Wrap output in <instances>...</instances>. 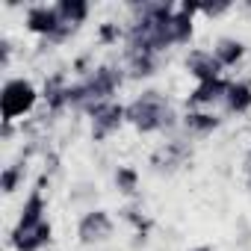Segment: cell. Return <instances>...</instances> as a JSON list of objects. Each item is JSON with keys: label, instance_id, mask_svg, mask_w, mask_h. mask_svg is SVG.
<instances>
[{"label": "cell", "instance_id": "6da1fadb", "mask_svg": "<svg viewBox=\"0 0 251 251\" xmlns=\"http://www.w3.org/2000/svg\"><path fill=\"white\" fill-rule=\"evenodd\" d=\"M124 115L139 133H154V130H169L177 124V115L172 109V103L160 95V92H145L139 95L133 103L124 106Z\"/></svg>", "mask_w": 251, "mask_h": 251}, {"label": "cell", "instance_id": "7a4b0ae2", "mask_svg": "<svg viewBox=\"0 0 251 251\" xmlns=\"http://www.w3.org/2000/svg\"><path fill=\"white\" fill-rule=\"evenodd\" d=\"M121 86V71L112 68V65H100V68H92V74L74 86H68V103L80 106V109H95L98 103H106L115 89Z\"/></svg>", "mask_w": 251, "mask_h": 251}, {"label": "cell", "instance_id": "3957f363", "mask_svg": "<svg viewBox=\"0 0 251 251\" xmlns=\"http://www.w3.org/2000/svg\"><path fill=\"white\" fill-rule=\"evenodd\" d=\"M36 98H39V92H36V86L30 80H21V77L6 80L3 92H0V112H3V121L12 124L18 115L30 112L36 106Z\"/></svg>", "mask_w": 251, "mask_h": 251}, {"label": "cell", "instance_id": "277c9868", "mask_svg": "<svg viewBox=\"0 0 251 251\" xmlns=\"http://www.w3.org/2000/svg\"><path fill=\"white\" fill-rule=\"evenodd\" d=\"M89 115H92V139H95V142L109 139V136L121 127V121H127V115H124V106L115 103V100L98 103Z\"/></svg>", "mask_w": 251, "mask_h": 251}, {"label": "cell", "instance_id": "5b68a950", "mask_svg": "<svg viewBox=\"0 0 251 251\" xmlns=\"http://www.w3.org/2000/svg\"><path fill=\"white\" fill-rule=\"evenodd\" d=\"M77 236L83 245H98V242H106L112 236V219L106 210H89L80 225H77Z\"/></svg>", "mask_w": 251, "mask_h": 251}, {"label": "cell", "instance_id": "8992f818", "mask_svg": "<svg viewBox=\"0 0 251 251\" xmlns=\"http://www.w3.org/2000/svg\"><path fill=\"white\" fill-rule=\"evenodd\" d=\"M50 242V222H39V225H15L12 230V248L15 251H42Z\"/></svg>", "mask_w": 251, "mask_h": 251}, {"label": "cell", "instance_id": "52a82bcc", "mask_svg": "<svg viewBox=\"0 0 251 251\" xmlns=\"http://www.w3.org/2000/svg\"><path fill=\"white\" fill-rule=\"evenodd\" d=\"M186 71L198 80V83H207V80H216L222 74V62L216 59L213 50H192L186 56Z\"/></svg>", "mask_w": 251, "mask_h": 251}, {"label": "cell", "instance_id": "ba28073f", "mask_svg": "<svg viewBox=\"0 0 251 251\" xmlns=\"http://www.w3.org/2000/svg\"><path fill=\"white\" fill-rule=\"evenodd\" d=\"M27 27H30L33 33L45 36V39H53L56 30L62 27V18H59L56 6H33V9L27 12Z\"/></svg>", "mask_w": 251, "mask_h": 251}, {"label": "cell", "instance_id": "9c48e42d", "mask_svg": "<svg viewBox=\"0 0 251 251\" xmlns=\"http://www.w3.org/2000/svg\"><path fill=\"white\" fill-rule=\"evenodd\" d=\"M186 160H189V148H186V142L175 139V142H166V145L151 157V166H154L157 172H172V169L183 166Z\"/></svg>", "mask_w": 251, "mask_h": 251}, {"label": "cell", "instance_id": "30bf717a", "mask_svg": "<svg viewBox=\"0 0 251 251\" xmlns=\"http://www.w3.org/2000/svg\"><path fill=\"white\" fill-rule=\"evenodd\" d=\"M198 9H201V6H195V3H183V6L172 15L169 30H172V42H175V45L189 42V36H192V15H195Z\"/></svg>", "mask_w": 251, "mask_h": 251}, {"label": "cell", "instance_id": "8fae6325", "mask_svg": "<svg viewBox=\"0 0 251 251\" xmlns=\"http://www.w3.org/2000/svg\"><path fill=\"white\" fill-rule=\"evenodd\" d=\"M227 86H230V83H227V80H222V77L207 80V83H198V86H195V92L189 95V103H192V106H207V103L225 100Z\"/></svg>", "mask_w": 251, "mask_h": 251}, {"label": "cell", "instance_id": "7c38bea8", "mask_svg": "<svg viewBox=\"0 0 251 251\" xmlns=\"http://www.w3.org/2000/svg\"><path fill=\"white\" fill-rule=\"evenodd\" d=\"M42 186H45V177L39 180V189H33L30 198L24 201L18 225H39V222H45V198H42Z\"/></svg>", "mask_w": 251, "mask_h": 251}, {"label": "cell", "instance_id": "4fadbf2b", "mask_svg": "<svg viewBox=\"0 0 251 251\" xmlns=\"http://www.w3.org/2000/svg\"><path fill=\"white\" fill-rule=\"evenodd\" d=\"M213 53H216V59L222 62V68H230V65H236L239 59H242V53H245V45L239 42V39H219L216 42V48H213Z\"/></svg>", "mask_w": 251, "mask_h": 251}, {"label": "cell", "instance_id": "5bb4252c", "mask_svg": "<svg viewBox=\"0 0 251 251\" xmlns=\"http://www.w3.org/2000/svg\"><path fill=\"white\" fill-rule=\"evenodd\" d=\"M127 65H130V77H151L157 74L160 53H127Z\"/></svg>", "mask_w": 251, "mask_h": 251}, {"label": "cell", "instance_id": "9a60e30c", "mask_svg": "<svg viewBox=\"0 0 251 251\" xmlns=\"http://www.w3.org/2000/svg\"><path fill=\"white\" fill-rule=\"evenodd\" d=\"M56 12H59L62 24H71V27H77V24H83V21H86V15H89V6L83 3V0H59V3H56Z\"/></svg>", "mask_w": 251, "mask_h": 251}, {"label": "cell", "instance_id": "2e32d148", "mask_svg": "<svg viewBox=\"0 0 251 251\" xmlns=\"http://www.w3.org/2000/svg\"><path fill=\"white\" fill-rule=\"evenodd\" d=\"M225 106H227V112H245L251 106V89L245 83H230L227 95H225Z\"/></svg>", "mask_w": 251, "mask_h": 251}, {"label": "cell", "instance_id": "e0dca14e", "mask_svg": "<svg viewBox=\"0 0 251 251\" xmlns=\"http://www.w3.org/2000/svg\"><path fill=\"white\" fill-rule=\"evenodd\" d=\"M183 124H186L189 133L204 136V133H213V130L219 127V118H216L213 112H189V115L183 118Z\"/></svg>", "mask_w": 251, "mask_h": 251}, {"label": "cell", "instance_id": "ac0fdd59", "mask_svg": "<svg viewBox=\"0 0 251 251\" xmlns=\"http://www.w3.org/2000/svg\"><path fill=\"white\" fill-rule=\"evenodd\" d=\"M115 186H118V192H124V195H133V192L139 189V172H136L133 166H118V172H115Z\"/></svg>", "mask_w": 251, "mask_h": 251}, {"label": "cell", "instance_id": "d6986e66", "mask_svg": "<svg viewBox=\"0 0 251 251\" xmlns=\"http://www.w3.org/2000/svg\"><path fill=\"white\" fill-rule=\"evenodd\" d=\"M21 180H24V166H9V169H3V177H0V189L9 195V192L18 189Z\"/></svg>", "mask_w": 251, "mask_h": 251}, {"label": "cell", "instance_id": "ffe728a7", "mask_svg": "<svg viewBox=\"0 0 251 251\" xmlns=\"http://www.w3.org/2000/svg\"><path fill=\"white\" fill-rule=\"evenodd\" d=\"M118 36H121L118 24H103V27H100V42H115Z\"/></svg>", "mask_w": 251, "mask_h": 251}, {"label": "cell", "instance_id": "44dd1931", "mask_svg": "<svg viewBox=\"0 0 251 251\" xmlns=\"http://www.w3.org/2000/svg\"><path fill=\"white\" fill-rule=\"evenodd\" d=\"M230 9V3H213V6H201V12L204 15H222V12H227Z\"/></svg>", "mask_w": 251, "mask_h": 251}, {"label": "cell", "instance_id": "7402d4cb", "mask_svg": "<svg viewBox=\"0 0 251 251\" xmlns=\"http://www.w3.org/2000/svg\"><path fill=\"white\" fill-rule=\"evenodd\" d=\"M9 53H12L9 42H0V62H3V65H9Z\"/></svg>", "mask_w": 251, "mask_h": 251}, {"label": "cell", "instance_id": "603a6c76", "mask_svg": "<svg viewBox=\"0 0 251 251\" xmlns=\"http://www.w3.org/2000/svg\"><path fill=\"white\" fill-rule=\"evenodd\" d=\"M189 251H213L210 245H198V248H189Z\"/></svg>", "mask_w": 251, "mask_h": 251}]
</instances>
